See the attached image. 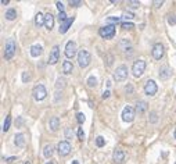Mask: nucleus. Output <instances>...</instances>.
I'll use <instances>...</instances> for the list:
<instances>
[{
    "instance_id": "f257e3e1",
    "label": "nucleus",
    "mask_w": 176,
    "mask_h": 164,
    "mask_svg": "<svg viewBox=\"0 0 176 164\" xmlns=\"http://www.w3.org/2000/svg\"><path fill=\"white\" fill-rule=\"evenodd\" d=\"M90 60H92V57H90V53H89L88 50H85V49L79 50V53H78V64H79L80 68L89 67Z\"/></svg>"
},
{
    "instance_id": "f03ea898",
    "label": "nucleus",
    "mask_w": 176,
    "mask_h": 164,
    "mask_svg": "<svg viewBox=\"0 0 176 164\" xmlns=\"http://www.w3.org/2000/svg\"><path fill=\"white\" fill-rule=\"evenodd\" d=\"M16 50H17V46H16V42L14 39H8L7 43H6V47H4V59L6 60H11L16 54Z\"/></svg>"
},
{
    "instance_id": "7ed1b4c3",
    "label": "nucleus",
    "mask_w": 176,
    "mask_h": 164,
    "mask_svg": "<svg viewBox=\"0 0 176 164\" xmlns=\"http://www.w3.org/2000/svg\"><path fill=\"white\" fill-rule=\"evenodd\" d=\"M32 95H34V99L38 100V102H40V100H44L47 96V91L46 88H44V85H42V83H39V85H36L34 88V91H32Z\"/></svg>"
},
{
    "instance_id": "20e7f679",
    "label": "nucleus",
    "mask_w": 176,
    "mask_h": 164,
    "mask_svg": "<svg viewBox=\"0 0 176 164\" xmlns=\"http://www.w3.org/2000/svg\"><path fill=\"white\" fill-rule=\"evenodd\" d=\"M98 34H100V36L104 38V39H112V38L115 36V25L111 24V25L103 26V28H100Z\"/></svg>"
},
{
    "instance_id": "39448f33",
    "label": "nucleus",
    "mask_w": 176,
    "mask_h": 164,
    "mask_svg": "<svg viewBox=\"0 0 176 164\" xmlns=\"http://www.w3.org/2000/svg\"><path fill=\"white\" fill-rule=\"evenodd\" d=\"M114 79L117 82H122V81H125V79L128 78V67L126 65H119V67H117V70H115V73H114Z\"/></svg>"
},
{
    "instance_id": "423d86ee",
    "label": "nucleus",
    "mask_w": 176,
    "mask_h": 164,
    "mask_svg": "<svg viewBox=\"0 0 176 164\" xmlns=\"http://www.w3.org/2000/svg\"><path fill=\"white\" fill-rule=\"evenodd\" d=\"M144 70H146V61L144 60H137V61L133 63L132 73H133V75H135L136 78L142 77L143 73H144Z\"/></svg>"
},
{
    "instance_id": "0eeeda50",
    "label": "nucleus",
    "mask_w": 176,
    "mask_h": 164,
    "mask_svg": "<svg viewBox=\"0 0 176 164\" xmlns=\"http://www.w3.org/2000/svg\"><path fill=\"white\" fill-rule=\"evenodd\" d=\"M122 120L125 123H133L135 120V109L130 106H126L124 110H122Z\"/></svg>"
},
{
    "instance_id": "6e6552de",
    "label": "nucleus",
    "mask_w": 176,
    "mask_h": 164,
    "mask_svg": "<svg viewBox=\"0 0 176 164\" xmlns=\"http://www.w3.org/2000/svg\"><path fill=\"white\" fill-rule=\"evenodd\" d=\"M57 150L60 156H68L71 153V150H72V148H71V143L68 141H61L57 146Z\"/></svg>"
},
{
    "instance_id": "1a4fd4ad",
    "label": "nucleus",
    "mask_w": 176,
    "mask_h": 164,
    "mask_svg": "<svg viewBox=\"0 0 176 164\" xmlns=\"http://www.w3.org/2000/svg\"><path fill=\"white\" fill-rule=\"evenodd\" d=\"M157 91H158L157 83L154 82L153 79H148V81L146 82V85H144V92H146V95H147V96H154V95L157 93Z\"/></svg>"
},
{
    "instance_id": "9d476101",
    "label": "nucleus",
    "mask_w": 176,
    "mask_h": 164,
    "mask_svg": "<svg viewBox=\"0 0 176 164\" xmlns=\"http://www.w3.org/2000/svg\"><path fill=\"white\" fill-rule=\"evenodd\" d=\"M65 56L68 59H74L76 56V43L74 40L67 42V45H65Z\"/></svg>"
},
{
    "instance_id": "9b49d317",
    "label": "nucleus",
    "mask_w": 176,
    "mask_h": 164,
    "mask_svg": "<svg viewBox=\"0 0 176 164\" xmlns=\"http://www.w3.org/2000/svg\"><path fill=\"white\" fill-rule=\"evenodd\" d=\"M58 57H60V47L56 45L52 49V52H50V56H49V64L54 65L58 61Z\"/></svg>"
},
{
    "instance_id": "f8f14e48",
    "label": "nucleus",
    "mask_w": 176,
    "mask_h": 164,
    "mask_svg": "<svg viewBox=\"0 0 176 164\" xmlns=\"http://www.w3.org/2000/svg\"><path fill=\"white\" fill-rule=\"evenodd\" d=\"M164 56V46L161 43H156L153 46V57L156 60H161Z\"/></svg>"
},
{
    "instance_id": "ddd939ff",
    "label": "nucleus",
    "mask_w": 176,
    "mask_h": 164,
    "mask_svg": "<svg viewBox=\"0 0 176 164\" xmlns=\"http://www.w3.org/2000/svg\"><path fill=\"white\" fill-rule=\"evenodd\" d=\"M74 17H70L67 21H64V22H61V25H60V34H67L68 29H70V26L72 25L74 22Z\"/></svg>"
},
{
    "instance_id": "4468645a",
    "label": "nucleus",
    "mask_w": 176,
    "mask_h": 164,
    "mask_svg": "<svg viewBox=\"0 0 176 164\" xmlns=\"http://www.w3.org/2000/svg\"><path fill=\"white\" fill-rule=\"evenodd\" d=\"M44 25H46V28L49 29V31L53 29V26H54V16H53L52 13H47L46 16H44Z\"/></svg>"
},
{
    "instance_id": "2eb2a0df",
    "label": "nucleus",
    "mask_w": 176,
    "mask_h": 164,
    "mask_svg": "<svg viewBox=\"0 0 176 164\" xmlns=\"http://www.w3.org/2000/svg\"><path fill=\"white\" fill-rule=\"evenodd\" d=\"M171 73H172V70L168 67V65H162V67L160 68V78L161 79H168L169 77H171Z\"/></svg>"
},
{
    "instance_id": "dca6fc26",
    "label": "nucleus",
    "mask_w": 176,
    "mask_h": 164,
    "mask_svg": "<svg viewBox=\"0 0 176 164\" xmlns=\"http://www.w3.org/2000/svg\"><path fill=\"white\" fill-rule=\"evenodd\" d=\"M14 143H16L17 148H24L25 146V135L24 134H17L14 136Z\"/></svg>"
},
{
    "instance_id": "f3484780",
    "label": "nucleus",
    "mask_w": 176,
    "mask_h": 164,
    "mask_svg": "<svg viewBox=\"0 0 176 164\" xmlns=\"http://www.w3.org/2000/svg\"><path fill=\"white\" fill-rule=\"evenodd\" d=\"M125 159V153L122 150H114V153H112V160H114L115 163H122Z\"/></svg>"
},
{
    "instance_id": "a211bd4d",
    "label": "nucleus",
    "mask_w": 176,
    "mask_h": 164,
    "mask_svg": "<svg viewBox=\"0 0 176 164\" xmlns=\"http://www.w3.org/2000/svg\"><path fill=\"white\" fill-rule=\"evenodd\" d=\"M49 127L53 132H56V131L60 128V118L58 117H52L49 121Z\"/></svg>"
},
{
    "instance_id": "6ab92c4d",
    "label": "nucleus",
    "mask_w": 176,
    "mask_h": 164,
    "mask_svg": "<svg viewBox=\"0 0 176 164\" xmlns=\"http://www.w3.org/2000/svg\"><path fill=\"white\" fill-rule=\"evenodd\" d=\"M43 53V47L40 45H34L31 47V56L32 57H39V56Z\"/></svg>"
},
{
    "instance_id": "aec40b11",
    "label": "nucleus",
    "mask_w": 176,
    "mask_h": 164,
    "mask_svg": "<svg viewBox=\"0 0 176 164\" xmlns=\"http://www.w3.org/2000/svg\"><path fill=\"white\" fill-rule=\"evenodd\" d=\"M74 71V65H72V63L71 61H64L62 63V73L64 74H71Z\"/></svg>"
},
{
    "instance_id": "412c9836",
    "label": "nucleus",
    "mask_w": 176,
    "mask_h": 164,
    "mask_svg": "<svg viewBox=\"0 0 176 164\" xmlns=\"http://www.w3.org/2000/svg\"><path fill=\"white\" fill-rule=\"evenodd\" d=\"M4 17H6V20H8V21L16 20V18H17V11L14 10V8H8V10L6 11Z\"/></svg>"
},
{
    "instance_id": "4be33fe9",
    "label": "nucleus",
    "mask_w": 176,
    "mask_h": 164,
    "mask_svg": "<svg viewBox=\"0 0 176 164\" xmlns=\"http://www.w3.org/2000/svg\"><path fill=\"white\" fill-rule=\"evenodd\" d=\"M147 110V103L143 102V100H140V102H137L136 104V111L139 113V114H143V113Z\"/></svg>"
},
{
    "instance_id": "5701e85b",
    "label": "nucleus",
    "mask_w": 176,
    "mask_h": 164,
    "mask_svg": "<svg viewBox=\"0 0 176 164\" xmlns=\"http://www.w3.org/2000/svg\"><path fill=\"white\" fill-rule=\"evenodd\" d=\"M35 25H36L38 28H40L42 25H44V16L42 13H38L36 17H35Z\"/></svg>"
},
{
    "instance_id": "b1692460",
    "label": "nucleus",
    "mask_w": 176,
    "mask_h": 164,
    "mask_svg": "<svg viewBox=\"0 0 176 164\" xmlns=\"http://www.w3.org/2000/svg\"><path fill=\"white\" fill-rule=\"evenodd\" d=\"M43 156L46 157V159H50V157L53 156V146L52 145H46L43 149Z\"/></svg>"
},
{
    "instance_id": "393cba45",
    "label": "nucleus",
    "mask_w": 176,
    "mask_h": 164,
    "mask_svg": "<svg viewBox=\"0 0 176 164\" xmlns=\"http://www.w3.org/2000/svg\"><path fill=\"white\" fill-rule=\"evenodd\" d=\"M10 124H11V117L7 115L4 120V124H3V132H7V131L10 129Z\"/></svg>"
},
{
    "instance_id": "a878e982",
    "label": "nucleus",
    "mask_w": 176,
    "mask_h": 164,
    "mask_svg": "<svg viewBox=\"0 0 176 164\" xmlns=\"http://www.w3.org/2000/svg\"><path fill=\"white\" fill-rule=\"evenodd\" d=\"M88 85L90 86V88H94V86L97 85V79H96V77L94 75H90L88 78Z\"/></svg>"
},
{
    "instance_id": "bb28decb",
    "label": "nucleus",
    "mask_w": 176,
    "mask_h": 164,
    "mask_svg": "<svg viewBox=\"0 0 176 164\" xmlns=\"http://www.w3.org/2000/svg\"><path fill=\"white\" fill-rule=\"evenodd\" d=\"M96 145L98 146V148H103V146L106 145V139H104L103 136H97L96 138Z\"/></svg>"
},
{
    "instance_id": "cd10ccee",
    "label": "nucleus",
    "mask_w": 176,
    "mask_h": 164,
    "mask_svg": "<svg viewBox=\"0 0 176 164\" xmlns=\"http://www.w3.org/2000/svg\"><path fill=\"white\" fill-rule=\"evenodd\" d=\"M121 26L124 29H133V28H135V24H132V22H122Z\"/></svg>"
},
{
    "instance_id": "c85d7f7f",
    "label": "nucleus",
    "mask_w": 176,
    "mask_h": 164,
    "mask_svg": "<svg viewBox=\"0 0 176 164\" xmlns=\"http://www.w3.org/2000/svg\"><path fill=\"white\" fill-rule=\"evenodd\" d=\"M76 120H78V123L79 124H83L85 123V114H83V113H78V114H76Z\"/></svg>"
},
{
    "instance_id": "c756f323",
    "label": "nucleus",
    "mask_w": 176,
    "mask_h": 164,
    "mask_svg": "<svg viewBox=\"0 0 176 164\" xmlns=\"http://www.w3.org/2000/svg\"><path fill=\"white\" fill-rule=\"evenodd\" d=\"M121 18H124V20H132V18H135V14H132V13H124Z\"/></svg>"
},
{
    "instance_id": "7c9ffc66",
    "label": "nucleus",
    "mask_w": 176,
    "mask_h": 164,
    "mask_svg": "<svg viewBox=\"0 0 176 164\" xmlns=\"http://www.w3.org/2000/svg\"><path fill=\"white\" fill-rule=\"evenodd\" d=\"M64 83H65V81H64V79H61V78H58V79H57V85H56V88H57V91H58L60 88H61V89L64 88V86H65Z\"/></svg>"
},
{
    "instance_id": "2f4dec72",
    "label": "nucleus",
    "mask_w": 176,
    "mask_h": 164,
    "mask_svg": "<svg viewBox=\"0 0 176 164\" xmlns=\"http://www.w3.org/2000/svg\"><path fill=\"white\" fill-rule=\"evenodd\" d=\"M70 4H71V7H79V6H82V2H79V0H71Z\"/></svg>"
},
{
    "instance_id": "473e14b6",
    "label": "nucleus",
    "mask_w": 176,
    "mask_h": 164,
    "mask_svg": "<svg viewBox=\"0 0 176 164\" xmlns=\"http://www.w3.org/2000/svg\"><path fill=\"white\" fill-rule=\"evenodd\" d=\"M58 20H60V22H64V21H67V14H65V11L64 13H58Z\"/></svg>"
},
{
    "instance_id": "72a5a7b5",
    "label": "nucleus",
    "mask_w": 176,
    "mask_h": 164,
    "mask_svg": "<svg viewBox=\"0 0 176 164\" xmlns=\"http://www.w3.org/2000/svg\"><path fill=\"white\" fill-rule=\"evenodd\" d=\"M168 24L169 25H175L176 24V16H169L168 17Z\"/></svg>"
},
{
    "instance_id": "f704fd0d",
    "label": "nucleus",
    "mask_w": 176,
    "mask_h": 164,
    "mask_svg": "<svg viewBox=\"0 0 176 164\" xmlns=\"http://www.w3.org/2000/svg\"><path fill=\"white\" fill-rule=\"evenodd\" d=\"M119 20H121V17H110L108 20V22H112V24H117V22H119Z\"/></svg>"
},
{
    "instance_id": "c9c22d12",
    "label": "nucleus",
    "mask_w": 176,
    "mask_h": 164,
    "mask_svg": "<svg viewBox=\"0 0 176 164\" xmlns=\"http://www.w3.org/2000/svg\"><path fill=\"white\" fill-rule=\"evenodd\" d=\"M78 138L80 139V141H83V139H85V132H83L82 128H79V129H78Z\"/></svg>"
},
{
    "instance_id": "e433bc0d",
    "label": "nucleus",
    "mask_w": 176,
    "mask_h": 164,
    "mask_svg": "<svg viewBox=\"0 0 176 164\" xmlns=\"http://www.w3.org/2000/svg\"><path fill=\"white\" fill-rule=\"evenodd\" d=\"M56 6H57V8H58L60 13H64V4H62L61 2H57V3H56Z\"/></svg>"
},
{
    "instance_id": "4c0bfd02",
    "label": "nucleus",
    "mask_w": 176,
    "mask_h": 164,
    "mask_svg": "<svg viewBox=\"0 0 176 164\" xmlns=\"http://www.w3.org/2000/svg\"><path fill=\"white\" fill-rule=\"evenodd\" d=\"M29 79H31L29 74H28V73H22V81H24V82H28Z\"/></svg>"
},
{
    "instance_id": "58836bf2",
    "label": "nucleus",
    "mask_w": 176,
    "mask_h": 164,
    "mask_svg": "<svg viewBox=\"0 0 176 164\" xmlns=\"http://www.w3.org/2000/svg\"><path fill=\"white\" fill-rule=\"evenodd\" d=\"M65 136H67V139H71V138H72V132H71L70 128H67V129H65Z\"/></svg>"
},
{
    "instance_id": "ea45409f",
    "label": "nucleus",
    "mask_w": 176,
    "mask_h": 164,
    "mask_svg": "<svg viewBox=\"0 0 176 164\" xmlns=\"http://www.w3.org/2000/svg\"><path fill=\"white\" fill-rule=\"evenodd\" d=\"M157 120H158V118H157V113L153 111V113H151V123H157Z\"/></svg>"
},
{
    "instance_id": "a19ab883",
    "label": "nucleus",
    "mask_w": 176,
    "mask_h": 164,
    "mask_svg": "<svg viewBox=\"0 0 176 164\" xmlns=\"http://www.w3.org/2000/svg\"><path fill=\"white\" fill-rule=\"evenodd\" d=\"M153 4L156 6V7H161V6L164 4V2H162V0H161V2H158V0H154V2H153Z\"/></svg>"
},
{
    "instance_id": "79ce46f5",
    "label": "nucleus",
    "mask_w": 176,
    "mask_h": 164,
    "mask_svg": "<svg viewBox=\"0 0 176 164\" xmlns=\"http://www.w3.org/2000/svg\"><path fill=\"white\" fill-rule=\"evenodd\" d=\"M129 4L132 6V7H139V6H140V2H133V0H130Z\"/></svg>"
},
{
    "instance_id": "37998d69",
    "label": "nucleus",
    "mask_w": 176,
    "mask_h": 164,
    "mask_svg": "<svg viewBox=\"0 0 176 164\" xmlns=\"http://www.w3.org/2000/svg\"><path fill=\"white\" fill-rule=\"evenodd\" d=\"M110 95H111V93H110V91H106V92L103 93V99H108Z\"/></svg>"
},
{
    "instance_id": "c03bdc74",
    "label": "nucleus",
    "mask_w": 176,
    "mask_h": 164,
    "mask_svg": "<svg viewBox=\"0 0 176 164\" xmlns=\"http://www.w3.org/2000/svg\"><path fill=\"white\" fill-rule=\"evenodd\" d=\"M125 89H126V92H129V93H132V92H133V88H132V85H128V86H126V88H125Z\"/></svg>"
},
{
    "instance_id": "a18cd8bd",
    "label": "nucleus",
    "mask_w": 176,
    "mask_h": 164,
    "mask_svg": "<svg viewBox=\"0 0 176 164\" xmlns=\"http://www.w3.org/2000/svg\"><path fill=\"white\" fill-rule=\"evenodd\" d=\"M6 162H7V163H13V162H16V157H10V159H7Z\"/></svg>"
},
{
    "instance_id": "49530a36",
    "label": "nucleus",
    "mask_w": 176,
    "mask_h": 164,
    "mask_svg": "<svg viewBox=\"0 0 176 164\" xmlns=\"http://www.w3.org/2000/svg\"><path fill=\"white\" fill-rule=\"evenodd\" d=\"M2 4H8V0H2Z\"/></svg>"
},
{
    "instance_id": "de8ad7c7",
    "label": "nucleus",
    "mask_w": 176,
    "mask_h": 164,
    "mask_svg": "<svg viewBox=\"0 0 176 164\" xmlns=\"http://www.w3.org/2000/svg\"><path fill=\"white\" fill-rule=\"evenodd\" d=\"M72 164H79V162H78V160H74Z\"/></svg>"
},
{
    "instance_id": "09e8293b",
    "label": "nucleus",
    "mask_w": 176,
    "mask_h": 164,
    "mask_svg": "<svg viewBox=\"0 0 176 164\" xmlns=\"http://www.w3.org/2000/svg\"><path fill=\"white\" fill-rule=\"evenodd\" d=\"M46 164H54V163H53V162H47Z\"/></svg>"
},
{
    "instance_id": "8fccbe9b",
    "label": "nucleus",
    "mask_w": 176,
    "mask_h": 164,
    "mask_svg": "<svg viewBox=\"0 0 176 164\" xmlns=\"http://www.w3.org/2000/svg\"><path fill=\"white\" fill-rule=\"evenodd\" d=\"M22 164H31V163H29V162H25V163H22Z\"/></svg>"
},
{
    "instance_id": "3c124183",
    "label": "nucleus",
    "mask_w": 176,
    "mask_h": 164,
    "mask_svg": "<svg viewBox=\"0 0 176 164\" xmlns=\"http://www.w3.org/2000/svg\"><path fill=\"white\" fill-rule=\"evenodd\" d=\"M174 135H175V138H176V129H175V134H174Z\"/></svg>"
},
{
    "instance_id": "603ef678",
    "label": "nucleus",
    "mask_w": 176,
    "mask_h": 164,
    "mask_svg": "<svg viewBox=\"0 0 176 164\" xmlns=\"http://www.w3.org/2000/svg\"><path fill=\"white\" fill-rule=\"evenodd\" d=\"M175 164H176V163H175Z\"/></svg>"
}]
</instances>
